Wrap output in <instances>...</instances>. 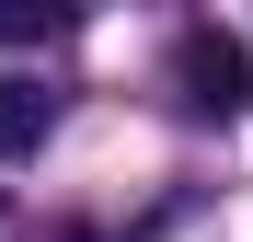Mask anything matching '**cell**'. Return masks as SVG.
I'll return each instance as SVG.
<instances>
[{"mask_svg": "<svg viewBox=\"0 0 253 242\" xmlns=\"http://www.w3.org/2000/svg\"><path fill=\"white\" fill-rule=\"evenodd\" d=\"M46 127H58V104L35 93V81H0V161H23V150H46Z\"/></svg>", "mask_w": 253, "mask_h": 242, "instance_id": "obj_2", "label": "cell"}, {"mask_svg": "<svg viewBox=\"0 0 253 242\" xmlns=\"http://www.w3.org/2000/svg\"><path fill=\"white\" fill-rule=\"evenodd\" d=\"M173 93H184V115H242L253 104V47L219 35V23H196L173 47Z\"/></svg>", "mask_w": 253, "mask_h": 242, "instance_id": "obj_1", "label": "cell"}, {"mask_svg": "<svg viewBox=\"0 0 253 242\" xmlns=\"http://www.w3.org/2000/svg\"><path fill=\"white\" fill-rule=\"evenodd\" d=\"M69 12H23V0H0V47H23V35H58Z\"/></svg>", "mask_w": 253, "mask_h": 242, "instance_id": "obj_3", "label": "cell"}]
</instances>
